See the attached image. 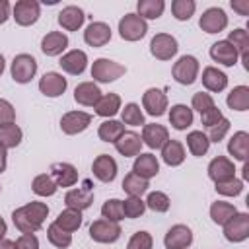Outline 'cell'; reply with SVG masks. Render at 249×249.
<instances>
[{"instance_id":"obj_1","label":"cell","mask_w":249,"mask_h":249,"mask_svg":"<svg viewBox=\"0 0 249 249\" xmlns=\"http://www.w3.org/2000/svg\"><path fill=\"white\" fill-rule=\"evenodd\" d=\"M49 216V206L45 202L33 200L12 212V222L21 233H35L41 230L45 218Z\"/></svg>"},{"instance_id":"obj_2","label":"cell","mask_w":249,"mask_h":249,"mask_svg":"<svg viewBox=\"0 0 249 249\" xmlns=\"http://www.w3.org/2000/svg\"><path fill=\"white\" fill-rule=\"evenodd\" d=\"M198 70H200L198 60H196L193 54H183V56H179V60L173 64L171 74H173L175 82H179L181 86H191V84L196 82Z\"/></svg>"},{"instance_id":"obj_3","label":"cell","mask_w":249,"mask_h":249,"mask_svg":"<svg viewBox=\"0 0 249 249\" xmlns=\"http://www.w3.org/2000/svg\"><path fill=\"white\" fill-rule=\"evenodd\" d=\"M124 72H126V68L121 62H115V60H109V58H95L93 64H91V78L95 82H101V84L115 82Z\"/></svg>"},{"instance_id":"obj_4","label":"cell","mask_w":249,"mask_h":249,"mask_svg":"<svg viewBox=\"0 0 249 249\" xmlns=\"http://www.w3.org/2000/svg\"><path fill=\"white\" fill-rule=\"evenodd\" d=\"M148 33V23L138 14H126L119 19V35L124 41H140Z\"/></svg>"},{"instance_id":"obj_5","label":"cell","mask_w":249,"mask_h":249,"mask_svg":"<svg viewBox=\"0 0 249 249\" xmlns=\"http://www.w3.org/2000/svg\"><path fill=\"white\" fill-rule=\"evenodd\" d=\"M224 237L231 243L245 241L249 237V214L247 212H235L224 224Z\"/></svg>"},{"instance_id":"obj_6","label":"cell","mask_w":249,"mask_h":249,"mask_svg":"<svg viewBox=\"0 0 249 249\" xmlns=\"http://www.w3.org/2000/svg\"><path fill=\"white\" fill-rule=\"evenodd\" d=\"M12 78L14 82L18 84H27L31 82V78L37 74V60L27 54V53H21V54H16L14 60H12Z\"/></svg>"},{"instance_id":"obj_7","label":"cell","mask_w":249,"mask_h":249,"mask_svg":"<svg viewBox=\"0 0 249 249\" xmlns=\"http://www.w3.org/2000/svg\"><path fill=\"white\" fill-rule=\"evenodd\" d=\"M121 233L123 231L119 222H109L105 218H99L89 226V237L97 243H115L121 237Z\"/></svg>"},{"instance_id":"obj_8","label":"cell","mask_w":249,"mask_h":249,"mask_svg":"<svg viewBox=\"0 0 249 249\" xmlns=\"http://www.w3.org/2000/svg\"><path fill=\"white\" fill-rule=\"evenodd\" d=\"M179 51L177 39L169 33H158L150 41V53L158 60H171Z\"/></svg>"},{"instance_id":"obj_9","label":"cell","mask_w":249,"mask_h":249,"mask_svg":"<svg viewBox=\"0 0 249 249\" xmlns=\"http://www.w3.org/2000/svg\"><path fill=\"white\" fill-rule=\"evenodd\" d=\"M41 16V6L35 0H19L16 2V6L12 8V18L16 19L18 25L27 27L33 25Z\"/></svg>"},{"instance_id":"obj_10","label":"cell","mask_w":249,"mask_h":249,"mask_svg":"<svg viewBox=\"0 0 249 249\" xmlns=\"http://www.w3.org/2000/svg\"><path fill=\"white\" fill-rule=\"evenodd\" d=\"M198 25H200V29L204 33H210V35L212 33H220V31H224L228 27V16H226V12L222 8L214 6V8H208V10L202 12V16L198 19Z\"/></svg>"},{"instance_id":"obj_11","label":"cell","mask_w":249,"mask_h":249,"mask_svg":"<svg viewBox=\"0 0 249 249\" xmlns=\"http://www.w3.org/2000/svg\"><path fill=\"white\" fill-rule=\"evenodd\" d=\"M191 243H193V231L185 224L171 226L163 237L165 249H187V247H191Z\"/></svg>"},{"instance_id":"obj_12","label":"cell","mask_w":249,"mask_h":249,"mask_svg":"<svg viewBox=\"0 0 249 249\" xmlns=\"http://www.w3.org/2000/svg\"><path fill=\"white\" fill-rule=\"evenodd\" d=\"M64 202L68 208L72 210H86L91 206L93 202V191H91V183L89 181H84V187H78V189H70L64 196Z\"/></svg>"},{"instance_id":"obj_13","label":"cell","mask_w":249,"mask_h":249,"mask_svg":"<svg viewBox=\"0 0 249 249\" xmlns=\"http://www.w3.org/2000/svg\"><path fill=\"white\" fill-rule=\"evenodd\" d=\"M142 107L152 117H161L167 109V95L160 88H150L142 95Z\"/></svg>"},{"instance_id":"obj_14","label":"cell","mask_w":249,"mask_h":249,"mask_svg":"<svg viewBox=\"0 0 249 249\" xmlns=\"http://www.w3.org/2000/svg\"><path fill=\"white\" fill-rule=\"evenodd\" d=\"M91 123V115L89 113H84V111H68L62 115L60 119V128L64 134H78V132H84Z\"/></svg>"},{"instance_id":"obj_15","label":"cell","mask_w":249,"mask_h":249,"mask_svg":"<svg viewBox=\"0 0 249 249\" xmlns=\"http://www.w3.org/2000/svg\"><path fill=\"white\" fill-rule=\"evenodd\" d=\"M66 88H68V82L58 72H47L39 80V91L45 97H58V95H62L66 91Z\"/></svg>"},{"instance_id":"obj_16","label":"cell","mask_w":249,"mask_h":249,"mask_svg":"<svg viewBox=\"0 0 249 249\" xmlns=\"http://www.w3.org/2000/svg\"><path fill=\"white\" fill-rule=\"evenodd\" d=\"M142 144H146L148 148L152 150H160L163 148V144L169 140V132L163 124H158V123H148L142 126Z\"/></svg>"},{"instance_id":"obj_17","label":"cell","mask_w":249,"mask_h":249,"mask_svg":"<svg viewBox=\"0 0 249 249\" xmlns=\"http://www.w3.org/2000/svg\"><path fill=\"white\" fill-rule=\"evenodd\" d=\"M208 177L214 181V183H222V181H228V179H233L235 177V167H233V161L226 156H216L210 163H208Z\"/></svg>"},{"instance_id":"obj_18","label":"cell","mask_w":249,"mask_h":249,"mask_svg":"<svg viewBox=\"0 0 249 249\" xmlns=\"http://www.w3.org/2000/svg\"><path fill=\"white\" fill-rule=\"evenodd\" d=\"M58 64L66 74L80 76L88 66V54L84 51H80V49H74V51H68L66 54H62Z\"/></svg>"},{"instance_id":"obj_19","label":"cell","mask_w":249,"mask_h":249,"mask_svg":"<svg viewBox=\"0 0 249 249\" xmlns=\"http://www.w3.org/2000/svg\"><path fill=\"white\" fill-rule=\"evenodd\" d=\"M91 171L101 183H111L117 177V161L109 154H99L91 163Z\"/></svg>"},{"instance_id":"obj_20","label":"cell","mask_w":249,"mask_h":249,"mask_svg":"<svg viewBox=\"0 0 249 249\" xmlns=\"http://www.w3.org/2000/svg\"><path fill=\"white\" fill-rule=\"evenodd\" d=\"M84 41L89 47H103L111 41V27L105 21H91L84 31Z\"/></svg>"},{"instance_id":"obj_21","label":"cell","mask_w":249,"mask_h":249,"mask_svg":"<svg viewBox=\"0 0 249 249\" xmlns=\"http://www.w3.org/2000/svg\"><path fill=\"white\" fill-rule=\"evenodd\" d=\"M115 148L124 158H136L140 154V150H142V138L134 130H124L119 136V140L115 142Z\"/></svg>"},{"instance_id":"obj_22","label":"cell","mask_w":249,"mask_h":249,"mask_svg":"<svg viewBox=\"0 0 249 249\" xmlns=\"http://www.w3.org/2000/svg\"><path fill=\"white\" fill-rule=\"evenodd\" d=\"M210 58L222 66H233L239 58L237 51L231 47V43H228L226 39L224 41H216L212 47H210Z\"/></svg>"},{"instance_id":"obj_23","label":"cell","mask_w":249,"mask_h":249,"mask_svg":"<svg viewBox=\"0 0 249 249\" xmlns=\"http://www.w3.org/2000/svg\"><path fill=\"white\" fill-rule=\"evenodd\" d=\"M51 177L54 179L56 187H72L78 181V169L72 163L58 161L51 165Z\"/></svg>"},{"instance_id":"obj_24","label":"cell","mask_w":249,"mask_h":249,"mask_svg":"<svg viewBox=\"0 0 249 249\" xmlns=\"http://www.w3.org/2000/svg\"><path fill=\"white\" fill-rule=\"evenodd\" d=\"M68 47V37L62 31H49L41 39V51L47 56H58Z\"/></svg>"},{"instance_id":"obj_25","label":"cell","mask_w":249,"mask_h":249,"mask_svg":"<svg viewBox=\"0 0 249 249\" xmlns=\"http://www.w3.org/2000/svg\"><path fill=\"white\" fill-rule=\"evenodd\" d=\"M84 10L78 6H66L58 12V25L66 31H78L84 25Z\"/></svg>"},{"instance_id":"obj_26","label":"cell","mask_w":249,"mask_h":249,"mask_svg":"<svg viewBox=\"0 0 249 249\" xmlns=\"http://www.w3.org/2000/svg\"><path fill=\"white\" fill-rule=\"evenodd\" d=\"M132 171L136 175H140L142 179H152L160 171V161H158V158L154 154H142L140 152L136 156L134 163H132Z\"/></svg>"},{"instance_id":"obj_27","label":"cell","mask_w":249,"mask_h":249,"mask_svg":"<svg viewBox=\"0 0 249 249\" xmlns=\"http://www.w3.org/2000/svg\"><path fill=\"white\" fill-rule=\"evenodd\" d=\"M101 95H103L101 89H99L97 84H93V82H82V84H78L76 89H74V99H76V103H80V105H84V107H95V103L99 101Z\"/></svg>"},{"instance_id":"obj_28","label":"cell","mask_w":249,"mask_h":249,"mask_svg":"<svg viewBox=\"0 0 249 249\" xmlns=\"http://www.w3.org/2000/svg\"><path fill=\"white\" fill-rule=\"evenodd\" d=\"M226 41L231 43V47L241 56V62H243L245 70H249V33L245 29H233V31H230Z\"/></svg>"},{"instance_id":"obj_29","label":"cell","mask_w":249,"mask_h":249,"mask_svg":"<svg viewBox=\"0 0 249 249\" xmlns=\"http://www.w3.org/2000/svg\"><path fill=\"white\" fill-rule=\"evenodd\" d=\"M202 86L208 91H214V93L224 91L226 86H228V76L222 70H218L216 66H206L202 70Z\"/></svg>"},{"instance_id":"obj_30","label":"cell","mask_w":249,"mask_h":249,"mask_svg":"<svg viewBox=\"0 0 249 249\" xmlns=\"http://www.w3.org/2000/svg\"><path fill=\"white\" fill-rule=\"evenodd\" d=\"M169 124L175 130H187L193 124V109L183 105V103L171 105V109H169Z\"/></svg>"},{"instance_id":"obj_31","label":"cell","mask_w":249,"mask_h":249,"mask_svg":"<svg viewBox=\"0 0 249 249\" xmlns=\"http://www.w3.org/2000/svg\"><path fill=\"white\" fill-rule=\"evenodd\" d=\"M228 152H230V156H233V160L245 163L247 154H249V134L245 130L233 132V136L228 142Z\"/></svg>"},{"instance_id":"obj_32","label":"cell","mask_w":249,"mask_h":249,"mask_svg":"<svg viewBox=\"0 0 249 249\" xmlns=\"http://www.w3.org/2000/svg\"><path fill=\"white\" fill-rule=\"evenodd\" d=\"M185 146L179 142V140H167L161 148V160L169 165V167H177L185 161Z\"/></svg>"},{"instance_id":"obj_33","label":"cell","mask_w":249,"mask_h":249,"mask_svg":"<svg viewBox=\"0 0 249 249\" xmlns=\"http://www.w3.org/2000/svg\"><path fill=\"white\" fill-rule=\"evenodd\" d=\"M119 109H121V97L117 93H105L95 103V113L105 119H111L113 115H117Z\"/></svg>"},{"instance_id":"obj_34","label":"cell","mask_w":249,"mask_h":249,"mask_svg":"<svg viewBox=\"0 0 249 249\" xmlns=\"http://www.w3.org/2000/svg\"><path fill=\"white\" fill-rule=\"evenodd\" d=\"M187 148H189V152L193 156L202 158L210 148V140L202 130H191L187 134Z\"/></svg>"},{"instance_id":"obj_35","label":"cell","mask_w":249,"mask_h":249,"mask_svg":"<svg viewBox=\"0 0 249 249\" xmlns=\"http://www.w3.org/2000/svg\"><path fill=\"white\" fill-rule=\"evenodd\" d=\"M54 224H56L60 230L72 233V231H76V230L82 226V212H80V210L66 208V210H62V212L54 218Z\"/></svg>"},{"instance_id":"obj_36","label":"cell","mask_w":249,"mask_h":249,"mask_svg":"<svg viewBox=\"0 0 249 249\" xmlns=\"http://www.w3.org/2000/svg\"><path fill=\"white\" fill-rule=\"evenodd\" d=\"M226 103L231 111H247L249 109V88L247 86H235L228 93Z\"/></svg>"},{"instance_id":"obj_37","label":"cell","mask_w":249,"mask_h":249,"mask_svg":"<svg viewBox=\"0 0 249 249\" xmlns=\"http://www.w3.org/2000/svg\"><path fill=\"white\" fill-rule=\"evenodd\" d=\"M124 132V124L121 121H115V119H107L99 124V130H97V136L103 140V142H117L119 136Z\"/></svg>"},{"instance_id":"obj_38","label":"cell","mask_w":249,"mask_h":249,"mask_svg":"<svg viewBox=\"0 0 249 249\" xmlns=\"http://www.w3.org/2000/svg\"><path fill=\"white\" fill-rule=\"evenodd\" d=\"M148 179H142L140 175H136L134 171L126 173L123 179V191L128 193V196H142L148 191Z\"/></svg>"},{"instance_id":"obj_39","label":"cell","mask_w":249,"mask_h":249,"mask_svg":"<svg viewBox=\"0 0 249 249\" xmlns=\"http://www.w3.org/2000/svg\"><path fill=\"white\" fill-rule=\"evenodd\" d=\"M136 10L144 21L146 19H158L165 10V2L163 0H140L136 4Z\"/></svg>"},{"instance_id":"obj_40","label":"cell","mask_w":249,"mask_h":249,"mask_svg":"<svg viewBox=\"0 0 249 249\" xmlns=\"http://www.w3.org/2000/svg\"><path fill=\"white\" fill-rule=\"evenodd\" d=\"M235 212H237L235 206H233L231 202H224V200H216V202H212V206H210V218H212V222L218 224V226H224Z\"/></svg>"},{"instance_id":"obj_41","label":"cell","mask_w":249,"mask_h":249,"mask_svg":"<svg viewBox=\"0 0 249 249\" xmlns=\"http://www.w3.org/2000/svg\"><path fill=\"white\" fill-rule=\"evenodd\" d=\"M31 189H33V193H35L37 196H53L58 187H56V183H54V179H53L51 175L41 173V175H37V177L33 179Z\"/></svg>"},{"instance_id":"obj_42","label":"cell","mask_w":249,"mask_h":249,"mask_svg":"<svg viewBox=\"0 0 249 249\" xmlns=\"http://www.w3.org/2000/svg\"><path fill=\"white\" fill-rule=\"evenodd\" d=\"M21 138H23V132H21V128H19L16 123H14V124L0 126V144H2L6 150L19 146Z\"/></svg>"},{"instance_id":"obj_43","label":"cell","mask_w":249,"mask_h":249,"mask_svg":"<svg viewBox=\"0 0 249 249\" xmlns=\"http://www.w3.org/2000/svg\"><path fill=\"white\" fill-rule=\"evenodd\" d=\"M121 123L123 124H130V126H144L146 123H144V113H142V109H140V105L138 103H126L124 105V109L121 111Z\"/></svg>"},{"instance_id":"obj_44","label":"cell","mask_w":249,"mask_h":249,"mask_svg":"<svg viewBox=\"0 0 249 249\" xmlns=\"http://www.w3.org/2000/svg\"><path fill=\"white\" fill-rule=\"evenodd\" d=\"M47 237H49V241H51L54 247H58V249H66V247L72 245V233L60 230L54 222L47 228Z\"/></svg>"},{"instance_id":"obj_45","label":"cell","mask_w":249,"mask_h":249,"mask_svg":"<svg viewBox=\"0 0 249 249\" xmlns=\"http://www.w3.org/2000/svg\"><path fill=\"white\" fill-rule=\"evenodd\" d=\"M195 10H196L195 0H173V2H171V14H173V18L179 19V21L191 19V16L195 14Z\"/></svg>"},{"instance_id":"obj_46","label":"cell","mask_w":249,"mask_h":249,"mask_svg":"<svg viewBox=\"0 0 249 249\" xmlns=\"http://www.w3.org/2000/svg\"><path fill=\"white\" fill-rule=\"evenodd\" d=\"M144 202H146V208H150V210H154V212H160V214H161V212H167L169 206H171L169 196H167L165 193H161V191H152Z\"/></svg>"},{"instance_id":"obj_47","label":"cell","mask_w":249,"mask_h":249,"mask_svg":"<svg viewBox=\"0 0 249 249\" xmlns=\"http://www.w3.org/2000/svg\"><path fill=\"white\" fill-rule=\"evenodd\" d=\"M101 216L105 220H109V222H121L124 218V214H123V200H119V198L105 200L103 206H101Z\"/></svg>"},{"instance_id":"obj_48","label":"cell","mask_w":249,"mask_h":249,"mask_svg":"<svg viewBox=\"0 0 249 249\" xmlns=\"http://www.w3.org/2000/svg\"><path fill=\"white\" fill-rule=\"evenodd\" d=\"M146 210V202L140 196H128L123 200V214L124 218H140Z\"/></svg>"},{"instance_id":"obj_49","label":"cell","mask_w":249,"mask_h":249,"mask_svg":"<svg viewBox=\"0 0 249 249\" xmlns=\"http://www.w3.org/2000/svg\"><path fill=\"white\" fill-rule=\"evenodd\" d=\"M241 191H243V181L237 177L216 183V193H220L222 196H237Z\"/></svg>"},{"instance_id":"obj_50","label":"cell","mask_w":249,"mask_h":249,"mask_svg":"<svg viewBox=\"0 0 249 249\" xmlns=\"http://www.w3.org/2000/svg\"><path fill=\"white\" fill-rule=\"evenodd\" d=\"M191 105H193V109H195V111H198V113H204V111L212 109L216 103H214V97H212L210 93H206V91H196V93L193 95V101H191Z\"/></svg>"},{"instance_id":"obj_51","label":"cell","mask_w":249,"mask_h":249,"mask_svg":"<svg viewBox=\"0 0 249 249\" xmlns=\"http://www.w3.org/2000/svg\"><path fill=\"white\" fill-rule=\"evenodd\" d=\"M230 124H231V123H230L226 117H222L216 124H212V126L208 128V134H206L208 140H210V142H220V140H224V136H226L228 130H230Z\"/></svg>"},{"instance_id":"obj_52","label":"cell","mask_w":249,"mask_h":249,"mask_svg":"<svg viewBox=\"0 0 249 249\" xmlns=\"http://www.w3.org/2000/svg\"><path fill=\"white\" fill-rule=\"evenodd\" d=\"M152 245H154V239L148 231H136L128 239L126 249H152Z\"/></svg>"},{"instance_id":"obj_53","label":"cell","mask_w":249,"mask_h":249,"mask_svg":"<svg viewBox=\"0 0 249 249\" xmlns=\"http://www.w3.org/2000/svg\"><path fill=\"white\" fill-rule=\"evenodd\" d=\"M16 123V109L8 99L0 97V126L14 124Z\"/></svg>"},{"instance_id":"obj_54","label":"cell","mask_w":249,"mask_h":249,"mask_svg":"<svg viewBox=\"0 0 249 249\" xmlns=\"http://www.w3.org/2000/svg\"><path fill=\"white\" fill-rule=\"evenodd\" d=\"M224 115H222V111L214 105L212 109H208V111H204V113H200V123L206 126V128H210L212 124H216L220 119H222Z\"/></svg>"},{"instance_id":"obj_55","label":"cell","mask_w":249,"mask_h":249,"mask_svg":"<svg viewBox=\"0 0 249 249\" xmlns=\"http://www.w3.org/2000/svg\"><path fill=\"white\" fill-rule=\"evenodd\" d=\"M18 249H39V239L35 233H21L16 241Z\"/></svg>"},{"instance_id":"obj_56","label":"cell","mask_w":249,"mask_h":249,"mask_svg":"<svg viewBox=\"0 0 249 249\" xmlns=\"http://www.w3.org/2000/svg\"><path fill=\"white\" fill-rule=\"evenodd\" d=\"M231 8L239 14V16H247L249 14V0H233Z\"/></svg>"},{"instance_id":"obj_57","label":"cell","mask_w":249,"mask_h":249,"mask_svg":"<svg viewBox=\"0 0 249 249\" xmlns=\"http://www.w3.org/2000/svg\"><path fill=\"white\" fill-rule=\"evenodd\" d=\"M10 18V2L8 0H0V25L6 23Z\"/></svg>"},{"instance_id":"obj_58","label":"cell","mask_w":249,"mask_h":249,"mask_svg":"<svg viewBox=\"0 0 249 249\" xmlns=\"http://www.w3.org/2000/svg\"><path fill=\"white\" fill-rule=\"evenodd\" d=\"M6 163H8V150L0 144V173L6 171Z\"/></svg>"},{"instance_id":"obj_59","label":"cell","mask_w":249,"mask_h":249,"mask_svg":"<svg viewBox=\"0 0 249 249\" xmlns=\"http://www.w3.org/2000/svg\"><path fill=\"white\" fill-rule=\"evenodd\" d=\"M0 249H18V245H16V241H12V239H0Z\"/></svg>"},{"instance_id":"obj_60","label":"cell","mask_w":249,"mask_h":249,"mask_svg":"<svg viewBox=\"0 0 249 249\" xmlns=\"http://www.w3.org/2000/svg\"><path fill=\"white\" fill-rule=\"evenodd\" d=\"M6 222H4V218L0 216V239H4V235H6Z\"/></svg>"},{"instance_id":"obj_61","label":"cell","mask_w":249,"mask_h":249,"mask_svg":"<svg viewBox=\"0 0 249 249\" xmlns=\"http://www.w3.org/2000/svg\"><path fill=\"white\" fill-rule=\"evenodd\" d=\"M4 68H6V60H4V56L0 54V76H2V72H4Z\"/></svg>"},{"instance_id":"obj_62","label":"cell","mask_w":249,"mask_h":249,"mask_svg":"<svg viewBox=\"0 0 249 249\" xmlns=\"http://www.w3.org/2000/svg\"><path fill=\"white\" fill-rule=\"evenodd\" d=\"M0 191H2V187H0Z\"/></svg>"}]
</instances>
